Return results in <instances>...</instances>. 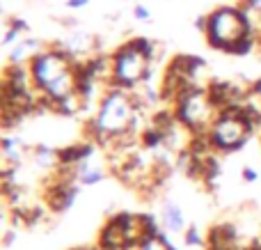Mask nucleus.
Listing matches in <instances>:
<instances>
[{"instance_id": "1", "label": "nucleus", "mask_w": 261, "mask_h": 250, "mask_svg": "<svg viewBox=\"0 0 261 250\" xmlns=\"http://www.w3.org/2000/svg\"><path fill=\"white\" fill-rule=\"evenodd\" d=\"M76 55L67 51L62 44L44 48L28 62L32 76V85L37 90L41 106L58 110L67 101L78 96L76 78Z\"/></svg>"}, {"instance_id": "2", "label": "nucleus", "mask_w": 261, "mask_h": 250, "mask_svg": "<svg viewBox=\"0 0 261 250\" xmlns=\"http://www.w3.org/2000/svg\"><path fill=\"white\" fill-rule=\"evenodd\" d=\"M138 117L140 104L135 101L133 92L122 90V87H108L99 99V108H96L94 117L90 119L87 129H90L94 142L113 147L135 136Z\"/></svg>"}, {"instance_id": "3", "label": "nucleus", "mask_w": 261, "mask_h": 250, "mask_svg": "<svg viewBox=\"0 0 261 250\" xmlns=\"http://www.w3.org/2000/svg\"><path fill=\"white\" fill-rule=\"evenodd\" d=\"M156 55V46L147 37L128 39L110 55V87L122 90H138L149 81L151 64Z\"/></svg>"}, {"instance_id": "4", "label": "nucleus", "mask_w": 261, "mask_h": 250, "mask_svg": "<svg viewBox=\"0 0 261 250\" xmlns=\"http://www.w3.org/2000/svg\"><path fill=\"white\" fill-rule=\"evenodd\" d=\"M254 35L250 14L241 7H218L208 14V28L204 32L206 44L216 51H225V53H234V48L245 41L248 37Z\"/></svg>"}, {"instance_id": "5", "label": "nucleus", "mask_w": 261, "mask_h": 250, "mask_svg": "<svg viewBox=\"0 0 261 250\" xmlns=\"http://www.w3.org/2000/svg\"><path fill=\"white\" fill-rule=\"evenodd\" d=\"M254 129V119L245 113L243 104L241 106H229V108H222L220 115L216 117L213 127L208 129L206 138L211 142L213 152H220V154H234V152L243 149L248 145V140L252 138Z\"/></svg>"}, {"instance_id": "6", "label": "nucleus", "mask_w": 261, "mask_h": 250, "mask_svg": "<svg viewBox=\"0 0 261 250\" xmlns=\"http://www.w3.org/2000/svg\"><path fill=\"white\" fill-rule=\"evenodd\" d=\"M220 106L213 99L208 85H199L193 90L184 92L174 101V117L184 129H188L190 136H206L208 129L213 127L216 117L220 115Z\"/></svg>"}, {"instance_id": "7", "label": "nucleus", "mask_w": 261, "mask_h": 250, "mask_svg": "<svg viewBox=\"0 0 261 250\" xmlns=\"http://www.w3.org/2000/svg\"><path fill=\"white\" fill-rule=\"evenodd\" d=\"M161 228L163 232H167V237H186V232L190 230L186 211L174 202H165L161 211Z\"/></svg>"}, {"instance_id": "8", "label": "nucleus", "mask_w": 261, "mask_h": 250, "mask_svg": "<svg viewBox=\"0 0 261 250\" xmlns=\"http://www.w3.org/2000/svg\"><path fill=\"white\" fill-rule=\"evenodd\" d=\"M37 53H39V41L37 39H18L12 53H9V64H23L25 60L30 62Z\"/></svg>"}, {"instance_id": "9", "label": "nucleus", "mask_w": 261, "mask_h": 250, "mask_svg": "<svg viewBox=\"0 0 261 250\" xmlns=\"http://www.w3.org/2000/svg\"><path fill=\"white\" fill-rule=\"evenodd\" d=\"M135 250H174V246L170 243V239H167L165 234L153 232V234H149Z\"/></svg>"}, {"instance_id": "10", "label": "nucleus", "mask_w": 261, "mask_h": 250, "mask_svg": "<svg viewBox=\"0 0 261 250\" xmlns=\"http://www.w3.org/2000/svg\"><path fill=\"white\" fill-rule=\"evenodd\" d=\"M239 7L248 14H261V0H239Z\"/></svg>"}, {"instance_id": "11", "label": "nucleus", "mask_w": 261, "mask_h": 250, "mask_svg": "<svg viewBox=\"0 0 261 250\" xmlns=\"http://www.w3.org/2000/svg\"><path fill=\"white\" fill-rule=\"evenodd\" d=\"M18 37H21V30H18V28H14V26H9L7 28V35L3 37V46H9V44H14V41H18Z\"/></svg>"}, {"instance_id": "12", "label": "nucleus", "mask_w": 261, "mask_h": 250, "mask_svg": "<svg viewBox=\"0 0 261 250\" xmlns=\"http://www.w3.org/2000/svg\"><path fill=\"white\" fill-rule=\"evenodd\" d=\"M133 16L138 18V21H149V18H151V12H149V7H144V5H135Z\"/></svg>"}, {"instance_id": "13", "label": "nucleus", "mask_w": 261, "mask_h": 250, "mask_svg": "<svg viewBox=\"0 0 261 250\" xmlns=\"http://www.w3.org/2000/svg\"><path fill=\"white\" fill-rule=\"evenodd\" d=\"M259 179V172L254 168H250V165H245L243 168V182H248V184H254Z\"/></svg>"}, {"instance_id": "14", "label": "nucleus", "mask_w": 261, "mask_h": 250, "mask_svg": "<svg viewBox=\"0 0 261 250\" xmlns=\"http://www.w3.org/2000/svg\"><path fill=\"white\" fill-rule=\"evenodd\" d=\"M195 28H197L199 32H206V28H208V14H206V16H197V21H195Z\"/></svg>"}, {"instance_id": "15", "label": "nucleus", "mask_w": 261, "mask_h": 250, "mask_svg": "<svg viewBox=\"0 0 261 250\" xmlns=\"http://www.w3.org/2000/svg\"><path fill=\"white\" fill-rule=\"evenodd\" d=\"M9 26L18 28V30H21V32H28V30H30V26H28V23L23 21V18H12V21H9Z\"/></svg>"}, {"instance_id": "16", "label": "nucleus", "mask_w": 261, "mask_h": 250, "mask_svg": "<svg viewBox=\"0 0 261 250\" xmlns=\"http://www.w3.org/2000/svg\"><path fill=\"white\" fill-rule=\"evenodd\" d=\"M85 5H90V0H67V7L69 9H83Z\"/></svg>"}, {"instance_id": "17", "label": "nucleus", "mask_w": 261, "mask_h": 250, "mask_svg": "<svg viewBox=\"0 0 261 250\" xmlns=\"http://www.w3.org/2000/svg\"><path fill=\"white\" fill-rule=\"evenodd\" d=\"M252 94L257 96V99H261V78H259V81H254V85H252Z\"/></svg>"}, {"instance_id": "18", "label": "nucleus", "mask_w": 261, "mask_h": 250, "mask_svg": "<svg viewBox=\"0 0 261 250\" xmlns=\"http://www.w3.org/2000/svg\"><path fill=\"white\" fill-rule=\"evenodd\" d=\"M78 250H87V248H78Z\"/></svg>"}]
</instances>
